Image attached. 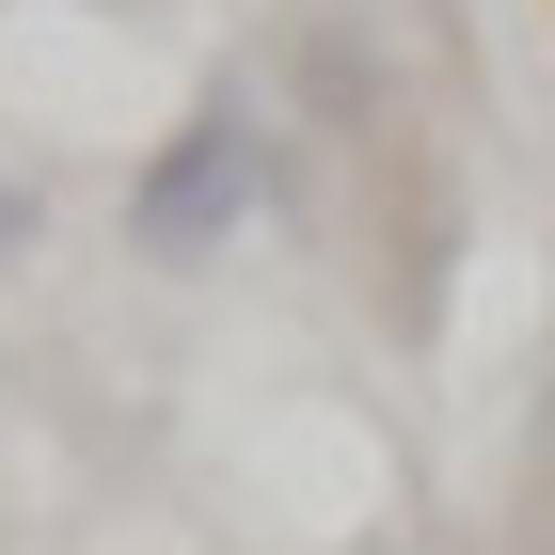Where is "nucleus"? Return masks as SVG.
Returning <instances> with one entry per match:
<instances>
[{"label":"nucleus","mask_w":555,"mask_h":555,"mask_svg":"<svg viewBox=\"0 0 555 555\" xmlns=\"http://www.w3.org/2000/svg\"><path fill=\"white\" fill-rule=\"evenodd\" d=\"M255 191H270V143H255V112H238V95H207V112H191V128H175L159 159H143V191H128V238H143L159 270H191V255H222V238L255 222Z\"/></svg>","instance_id":"obj_1"},{"label":"nucleus","mask_w":555,"mask_h":555,"mask_svg":"<svg viewBox=\"0 0 555 555\" xmlns=\"http://www.w3.org/2000/svg\"><path fill=\"white\" fill-rule=\"evenodd\" d=\"M16 238H33V191H16V175H0V255H16Z\"/></svg>","instance_id":"obj_2"}]
</instances>
